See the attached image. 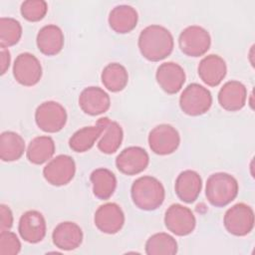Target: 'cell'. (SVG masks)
<instances>
[{
	"instance_id": "cell-8",
	"label": "cell",
	"mask_w": 255,
	"mask_h": 255,
	"mask_svg": "<svg viewBox=\"0 0 255 255\" xmlns=\"http://www.w3.org/2000/svg\"><path fill=\"white\" fill-rule=\"evenodd\" d=\"M180 135L175 128L167 124L154 127L148 134V145L158 155L173 153L179 146Z\"/></svg>"
},
{
	"instance_id": "cell-27",
	"label": "cell",
	"mask_w": 255,
	"mask_h": 255,
	"mask_svg": "<svg viewBox=\"0 0 255 255\" xmlns=\"http://www.w3.org/2000/svg\"><path fill=\"white\" fill-rule=\"evenodd\" d=\"M25 151V141L23 137L11 130L3 131L0 135V158L2 161L18 160Z\"/></svg>"
},
{
	"instance_id": "cell-12",
	"label": "cell",
	"mask_w": 255,
	"mask_h": 255,
	"mask_svg": "<svg viewBox=\"0 0 255 255\" xmlns=\"http://www.w3.org/2000/svg\"><path fill=\"white\" fill-rule=\"evenodd\" d=\"M94 222L103 233L116 234L125 224V214L120 205L109 202L101 205L95 212Z\"/></svg>"
},
{
	"instance_id": "cell-34",
	"label": "cell",
	"mask_w": 255,
	"mask_h": 255,
	"mask_svg": "<svg viewBox=\"0 0 255 255\" xmlns=\"http://www.w3.org/2000/svg\"><path fill=\"white\" fill-rule=\"evenodd\" d=\"M0 56H1V75H4L9 69L10 62H11V56H10L9 50L7 48H1Z\"/></svg>"
},
{
	"instance_id": "cell-15",
	"label": "cell",
	"mask_w": 255,
	"mask_h": 255,
	"mask_svg": "<svg viewBox=\"0 0 255 255\" xmlns=\"http://www.w3.org/2000/svg\"><path fill=\"white\" fill-rule=\"evenodd\" d=\"M155 79L162 91L169 95L178 93L185 83L183 68L174 62H165L158 66Z\"/></svg>"
},
{
	"instance_id": "cell-18",
	"label": "cell",
	"mask_w": 255,
	"mask_h": 255,
	"mask_svg": "<svg viewBox=\"0 0 255 255\" xmlns=\"http://www.w3.org/2000/svg\"><path fill=\"white\" fill-rule=\"evenodd\" d=\"M220 107L228 112H237L244 108L247 100V89L239 81H228L218 92Z\"/></svg>"
},
{
	"instance_id": "cell-13",
	"label": "cell",
	"mask_w": 255,
	"mask_h": 255,
	"mask_svg": "<svg viewBox=\"0 0 255 255\" xmlns=\"http://www.w3.org/2000/svg\"><path fill=\"white\" fill-rule=\"evenodd\" d=\"M18 231L21 238L31 244L41 242L47 231L46 220L43 214L37 210L24 212L18 224Z\"/></svg>"
},
{
	"instance_id": "cell-30",
	"label": "cell",
	"mask_w": 255,
	"mask_h": 255,
	"mask_svg": "<svg viewBox=\"0 0 255 255\" xmlns=\"http://www.w3.org/2000/svg\"><path fill=\"white\" fill-rule=\"evenodd\" d=\"M22 36V26L20 22L11 17L0 19V46L8 48L16 45Z\"/></svg>"
},
{
	"instance_id": "cell-26",
	"label": "cell",
	"mask_w": 255,
	"mask_h": 255,
	"mask_svg": "<svg viewBox=\"0 0 255 255\" xmlns=\"http://www.w3.org/2000/svg\"><path fill=\"white\" fill-rule=\"evenodd\" d=\"M56 150L55 141L49 135L34 137L27 148L26 155L33 164H43L52 158Z\"/></svg>"
},
{
	"instance_id": "cell-25",
	"label": "cell",
	"mask_w": 255,
	"mask_h": 255,
	"mask_svg": "<svg viewBox=\"0 0 255 255\" xmlns=\"http://www.w3.org/2000/svg\"><path fill=\"white\" fill-rule=\"evenodd\" d=\"M90 180L93 185L94 195L101 200L109 199L117 187L116 175L105 167L95 169L90 175Z\"/></svg>"
},
{
	"instance_id": "cell-4",
	"label": "cell",
	"mask_w": 255,
	"mask_h": 255,
	"mask_svg": "<svg viewBox=\"0 0 255 255\" xmlns=\"http://www.w3.org/2000/svg\"><path fill=\"white\" fill-rule=\"evenodd\" d=\"M212 105V96L208 89L197 84H189L179 97V107L188 116L197 117L209 111Z\"/></svg>"
},
{
	"instance_id": "cell-3",
	"label": "cell",
	"mask_w": 255,
	"mask_h": 255,
	"mask_svg": "<svg viewBox=\"0 0 255 255\" xmlns=\"http://www.w3.org/2000/svg\"><path fill=\"white\" fill-rule=\"evenodd\" d=\"M238 191V181L229 173L216 172L207 178L205 196L208 202L215 207H224L231 203Z\"/></svg>"
},
{
	"instance_id": "cell-5",
	"label": "cell",
	"mask_w": 255,
	"mask_h": 255,
	"mask_svg": "<svg viewBox=\"0 0 255 255\" xmlns=\"http://www.w3.org/2000/svg\"><path fill=\"white\" fill-rule=\"evenodd\" d=\"M67 112L65 108L54 101L42 103L35 112V122L40 129L45 132H58L67 123Z\"/></svg>"
},
{
	"instance_id": "cell-22",
	"label": "cell",
	"mask_w": 255,
	"mask_h": 255,
	"mask_svg": "<svg viewBox=\"0 0 255 255\" xmlns=\"http://www.w3.org/2000/svg\"><path fill=\"white\" fill-rule=\"evenodd\" d=\"M138 20L136 10L129 5H118L109 14V25L118 34H127L132 31Z\"/></svg>"
},
{
	"instance_id": "cell-1",
	"label": "cell",
	"mask_w": 255,
	"mask_h": 255,
	"mask_svg": "<svg viewBox=\"0 0 255 255\" xmlns=\"http://www.w3.org/2000/svg\"><path fill=\"white\" fill-rule=\"evenodd\" d=\"M137 45L143 58L151 62H159L172 53L174 41L170 31L165 27L150 25L140 32Z\"/></svg>"
},
{
	"instance_id": "cell-23",
	"label": "cell",
	"mask_w": 255,
	"mask_h": 255,
	"mask_svg": "<svg viewBox=\"0 0 255 255\" xmlns=\"http://www.w3.org/2000/svg\"><path fill=\"white\" fill-rule=\"evenodd\" d=\"M103 122V132L98 142V148L100 151L106 154L115 153L121 146L124 131L122 127L109 118H101Z\"/></svg>"
},
{
	"instance_id": "cell-7",
	"label": "cell",
	"mask_w": 255,
	"mask_h": 255,
	"mask_svg": "<svg viewBox=\"0 0 255 255\" xmlns=\"http://www.w3.org/2000/svg\"><path fill=\"white\" fill-rule=\"evenodd\" d=\"M225 229L234 236H245L254 227V211L251 206L240 202L231 206L224 214Z\"/></svg>"
},
{
	"instance_id": "cell-17",
	"label": "cell",
	"mask_w": 255,
	"mask_h": 255,
	"mask_svg": "<svg viewBox=\"0 0 255 255\" xmlns=\"http://www.w3.org/2000/svg\"><path fill=\"white\" fill-rule=\"evenodd\" d=\"M84 234L81 227L72 221L59 223L52 233L54 245L64 251H71L80 247Z\"/></svg>"
},
{
	"instance_id": "cell-21",
	"label": "cell",
	"mask_w": 255,
	"mask_h": 255,
	"mask_svg": "<svg viewBox=\"0 0 255 255\" xmlns=\"http://www.w3.org/2000/svg\"><path fill=\"white\" fill-rule=\"evenodd\" d=\"M64 34L60 27L50 24L42 27L36 38L39 51L46 56H55L59 54L64 47Z\"/></svg>"
},
{
	"instance_id": "cell-33",
	"label": "cell",
	"mask_w": 255,
	"mask_h": 255,
	"mask_svg": "<svg viewBox=\"0 0 255 255\" xmlns=\"http://www.w3.org/2000/svg\"><path fill=\"white\" fill-rule=\"evenodd\" d=\"M13 225V213L9 206L0 205V231H7Z\"/></svg>"
},
{
	"instance_id": "cell-14",
	"label": "cell",
	"mask_w": 255,
	"mask_h": 255,
	"mask_svg": "<svg viewBox=\"0 0 255 255\" xmlns=\"http://www.w3.org/2000/svg\"><path fill=\"white\" fill-rule=\"evenodd\" d=\"M148 163V153L140 146H128L123 149L116 158L117 168L127 175H135L142 172Z\"/></svg>"
},
{
	"instance_id": "cell-16",
	"label": "cell",
	"mask_w": 255,
	"mask_h": 255,
	"mask_svg": "<svg viewBox=\"0 0 255 255\" xmlns=\"http://www.w3.org/2000/svg\"><path fill=\"white\" fill-rule=\"evenodd\" d=\"M81 110L89 116H99L111 107L110 96L99 87H88L79 96Z\"/></svg>"
},
{
	"instance_id": "cell-6",
	"label": "cell",
	"mask_w": 255,
	"mask_h": 255,
	"mask_svg": "<svg viewBox=\"0 0 255 255\" xmlns=\"http://www.w3.org/2000/svg\"><path fill=\"white\" fill-rule=\"evenodd\" d=\"M178 45L183 54L197 58L203 56L209 50L211 37L203 27L192 25L182 30L178 37Z\"/></svg>"
},
{
	"instance_id": "cell-31",
	"label": "cell",
	"mask_w": 255,
	"mask_h": 255,
	"mask_svg": "<svg viewBox=\"0 0 255 255\" xmlns=\"http://www.w3.org/2000/svg\"><path fill=\"white\" fill-rule=\"evenodd\" d=\"M20 12L27 21L38 22L46 16L48 4L44 0H27L21 4Z\"/></svg>"
},
{
	"instance_id": "cell-28",
	"label": "cell",
	"mask_w": 255,
	"mask_h": 255,
	"mask_svg": "<svg viewBox=\"0 0 255 255\" xmlns=\"http://www.w3.org/2000/svg\"><path fill=\"white\" fill-rule=\"evenodd\" d=\"M101 80L107 90L113 93H118L127 87L128 74L123 65L119 63H111L103 69Z\"/></svg>"
},
{
	"instance_id": "cell-10",
	"label": "cell",
	"mask_w": 255,
	"mask_h": 255,
	"mask_svg": "<svg viewBox=\"0 0 255 255\" xmlns=\"http://www.w3.org/2000/svg\"><path fill=\"white\" fill-rule=\"evenodd\" d=\"M164 224L171 233L177 236H186L194 230L196 219L188 207L174 203L165 211Z\"/></svg>"
},
{
	"instance_id": "cell-19",
	"label": "cell",
	"mask_w": 255,
	"mask_h": 255,
	"mask_svg": "<svg viewBox=\"0 0 255 255\" xmlns=\"http://www.w3.org/2000/svg\"><path fill=\"white\" fill-rule=\"evenodd\" d=\"M202 189V179L198 172L186 169L181 171L174 183V190L177 197L185 202L192 203L194 202L200 194Z\"/></svg>"
},
{
	"instance_id": "cell-9",
	"label": "cell",
	"mask_w": 255,
	"mask_h": 255,
	"mask_svg": "<svg viewBox=\"0 0 255 255\" xmlns=\"http://www.w3.org/2000/svg\"><path fill=\"white\" fill-rule=\"evenodd\" d=\"M76 163L72 156L60 154L51 159L43 169V176L54 186L68 184L75 176Z\"/></svg>"
},
{
	"instance_id": "cell-11",
	"label": "cell",
	"mask_w": 255,
	"mask_h": 255,
	"mask_svg": "<svg viewBox=\"0 0 255 255\" xmlns=\"http://www.w3.org/2000/svg\"><path fill=\"white\" fill-rule=\"evenodd\" d=\"M13 76L22 86L32 87L42 78V66L36 56L25 52L19 54L13 64Z\"/></svg>"
},
{
	"instance_id": "cell-24",
	"label": "cell",
	"mask_w": 255,
	"mask_h": 255,
	"mask_svg": "<svg viewBox=\"0 0 255 255\" xmlns=\"http://www.w3.org/2000/svg\"><path fill=\"white\" fill-rule=\"evenodd\" d=\"M103 132V122L101 119L95 126L84 127L78 129L69 139V146L73 151L85 152L91 149Z\"/></svg>"
},
{
	"instance_id": "cell-29",
	"label": "cell",
	"mask_w": 255,
	"mask_h": 255,
	"mask_svg": "<svg viewBox=\"0 0 255 255\" xmlns=\"http://www.w3.org/2000/svg\"><path fill=\"white\" fill-rule=\"evenodd\" d=\"M177 249L176 240L164 232L151 235L145 242L147 255H174L177 253Z\"/></svg>"
},
{
	"instance_id": "cell-32",
	"label": "cell",
	"mask_w": 255,
	"mask_h": 255,
	"mask_svg": "<svg viewBox=\"0 0 255 255\" xmlns=\"http://www.w3.org/2000/svg\"><path fill=\"white\" fill-rule=\"evenodd\" d=\"M21 250V242L17 235L9 230L0 233V255H16Z\"/></svg>"
},
{
	"instance_id": "cell-2",
	"label": "cell",
	"mask_w": 255,
	"mask_h": 255,
	"mask_svg": "<svg viewBox=\"0 0 255 255\" xmlns=\"http://www.w3.org/2000/svg\"><path fill=\"white\" fill-rule=\"evenodd\" d=\"M130 196L137 208L151 211L157 209L163 203L165 190L157 178L145 175L133 181L130 188Z\"/></svg>"
},
{
	"instance_id": "cell-20",
	"label": "cell",
	"mask_w": 255,
	"mask_h": 255,
	"mask_svg": "<svg viewBox=\"0 0 255 255\" xmlns=\"http://www.w3.org/2000/svg\"><path fill=\"white\" fill-rule=\"evenodd\" d=\"M198 76L209 87L218 86L226 76L227 67L225 61L218 55L205 56L199 63Z\"/></svg>"
}]
</instances>
